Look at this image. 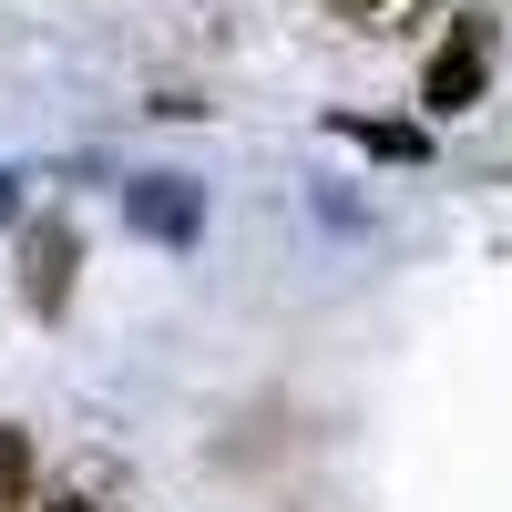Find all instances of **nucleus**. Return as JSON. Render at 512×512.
Listing matches in <instances>:
<instances>
[{
  "mask_svg": "<svg viewBox=\"0 0 512 512\" xmlns=\"http://www.w3.org/2000/svg\"><path fill=\"white\" fill-rule=\"evenodd\" d=\"M482 93H492V21H482V11H461L451 41L431 52V72H420V103L451 123V113H472Z\"/></svg>",
  "mask_w": 512,
  "mask_h": 512,
  "instance_id": "obj_1",
  "label": "nucleus"
},
{
  "mask_svg": "<svg viewBox=\"0 0 512 512\" xmlns=\"http://www.w3.org/2000/svg\"><path fill=\"white\" fill-rule=\"evenodd\" d=\"M72 267H82V236H72V216H41V226H21V308H31V318H62V308H72Z\"/></svg>",
  "mask_w": 512,
  "mask_h": 512,
  "instance_id": "obj_2",
  "label": "nucleus"
},
{
  "mask_svg": "<svg viewBox=\"0 0 512 512\" xmlns=\"http://www.w3.org/2000/svg\"><path fill=\"white\" fill-rule=\"evenodd\" d=\"M123 226L154 236V246H195V236H205V185H185V175H134V185H123Z\"/></svg>",
  "mask_w": 512,
  "mask_h": 512,
  "instance_id": "obj_3",
  "label": "nucleus"
},
{
  "mask_svg": "<svg viewBox=\"0 0 512 512\" xmlns=\"http://www.w3.org/2000/svg\"><path fill=\"white\" fill-rule=\"evenodd\" d=\"M31 482H41V451L21 420H0V512H31Z\"/></svg>",
  "mask_w": 512,
  "mask_h": 512,
  "instance_id": "obj_4",
  "label": "nucleus"
},
{
  "mask_svg": "<svg viewBox=\"0 0 512 512\" xmlns=\"http://www.w3.org/2000/svg\"><path fill=\"white\" fill-rule=\"evenodd\" d=\"M338 21H359V31H400V21H420L431 0H328Z\"/></svg>",
  "mask_w": 512,
  "mask_h": 512,
  "instance_id": "obj_5",
  "label": "nucleus"
},
{
  "mask_svg": "<svg viewBox=\"0 0 512 512\" xmlns=\"http://www.w3.org/2000/svg\"><path fill=\"white\" fill-rule=\"evenodd\" d=\"M338 134H349V144H369V154H420V134H410V123H359V113H338Z\"/></svg>",
  "mask_w": 512,
  "mask_h": 512,
  "instance_id": "obj_6",
  "label": "nucleus"
},
{
  "mask_svg": "<svg viewBox=\"0 0 512 512\" xmlns=\"http://www.w3.org/2000/svg\"><path fill=\"white\" fill-rule=\"evenodd\" d=\"M21 216V175H11V164H0V226H11Z\"/></svg>",
  "mask_w": 512,
  "mask_h": 512,
  "instance_id": "obj_7",
  "label": "nucleus"
}]
</instances>
